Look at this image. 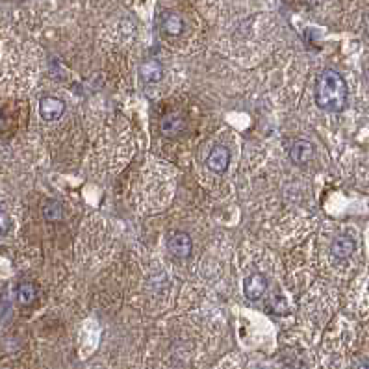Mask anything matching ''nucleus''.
Listing matches in <instances>:
<instances>
[{
  "mask_svg": "<svg viewBox=\"0 0 369 369\" xmlns=\"http://www.w3.org/2000/svg\"><path fill=\"white\" fill-rule=\"evenodd\" d=\"M314 99H316V104L321 108L323 112H341L347 106V99H349V90H347L343 77L334 71V69H325L317 77Z\"/></svg>",
  "mask_w": 369,
  "mask_h": 369,
  "instance_id": "1",
  "label": "nucleus"
},
{
  "mask_svg": "<svg viewBox=\"0 0 369 369\" xmlns=\"http://www.w3.org/2000/svg\"><path fill=\"white\" fill-rule=\"evenodd\" d=\"M184 128V119L180 117L179 113H171V115H166L163 121H161V132L166 134V136L173 137L179 136L180 132Z\"/></svg>",
  "mask_w": 369,
  "mask_h": 369,
  "instance_id": "10",
  "label": "nucleus"
},
{
  "mask_svg": "<svg viewBox=\"0 0 369 369\" xmlns=\"http://www.w3.org/2000/svg\"><path fill=\"white\" fill-rule=\"evenodd\" d=\"M266 292H268V279H266V275L252 273L245 279L243 293L247 299L258 301V299H262L266 295Z\"/></svg>",
  "mask_w": 369,
  "mask_h": 369,
  "instance_id": "5",
  "label": "nucleus"
},
{
  "mask_svg": "<svg viewBox=\"0 0 369 369\" xmlns=\"http://www.w3.org/2000/svg\"><path fill=\"white\" fill-rule=\"evenodd\" d=\"M139 77L145 83H158L163 78V66L158 60H147L139 66Z\"/></svg>",
  "mask_w": 369,
  "mask_h": 369,
  "instance_id": "7",
  "label": "nucleus"
},
{
  "mask_svg": "<svg viewBox=\"0 0 369 369\" xmlns=\"http://www.w3.org/2000/svg\"><path fill=\"white\" fill-rule=\"evenodd\" d=\"M314 145L310 143L308 139H295L290 147V158L295 166H306L314 160Z\"/></svg>",
  "mask_w": 369,
  "mask_h": 369,
  "instance_id": "6",
  "label": "nucleus"
},
{
  "mask_svg": "<svg viewBox=\"0 0 369 369\" xmlns=\"http://www.w3.org/2000/svg\"><path fill=\"white\" fill-rule=\"evenodd\" d=\"M167 249L173 255L174 258L179 260H186L190 258L191 250H193V241H191V236L188 232H182V230H177L169 236V241H167Z\"/></svg>",
  "mask_w": 369,
  "mask_h": 369,
  "instance_id": "2",
  "label": "nucleus"
},
{
  "mask_svg": "<svg viewBox=\"0 0 369 369\" xmlns=\"http://www.w3.org/2000/svg\"><path fill=\"white\" fill-rule=\"evenodd\" d=\"M17 299L19 303L28 306V304H32L37 299V288L32 282H23L17 290Z\"/></svg>",
  "mask_w": 369,
  "mask_h": 369,
  "instance_id": "11",
  "label": "nucleus"
},
{
  "mask_svg": "<svg viewBox=\"0 0 369 369\" xmlns=\"http://www.w3.org/2000/svg\"><path fill=\"white\" fill-rule=\"evenodd\" d=\"M206 166L215 174L226 173V169L230 166V150L226 149L225 145H215L212 152L208 154Z\"/></svg>",
  "mask_w": 369,
  "mask_h": 369,
  "instance_id": "4",
  "label": "nucleus"
},
{
  "mask_svg": "<svg viewBox=\"0 0 369 369\" xmlns=\"http://www.w3.org/2000/svg\"><path fill=\"white\" fill-rule=\"evenodd\" d=\"M39 113H41L43 121L54 123V121L61 119V115L66 113V102L56 97H43L39 101Z\"/></svg>",
  "mask_w": 369,
  "mask_h": 369,
  "instance_id": "3",
  "label": "nucleus"
},
{
  "mask_svg": "<svg viewBox=\"0 0 369 369\" xmlns=\"http://www.w3.org/2000/svg\"><path fill=\"white\" fill-rule=\"evenodd\" d=\"M43 215L45 219L54 223V221H61L63 219V206H61L58 201H48L45 206H43Z\"/></svg>",
  "mask_w": 369,
  "mask_h": 369,
  "instance_id": "12",
  "label": "nucleus"
},
{
  "mask_svg": "<svg viewBox=\"0 0 369 369\" xmlns=\"http://www.w3.org/2000/svg\"><path fill=\"white\" fill-rule=\"evenodd\" d=\"M10 226H12V221H10V215L6 212H2L0 210V236H4L10 230Z\"/></svg>",
  "mask_w": 369,
  "mask_h": 369,
  "instance_id": "13",
  "label": "nucleus"
},
{
  "mask_svg": "<svg viewBox=\"0 0 369 369\" xmlns=\"http://www.w3.org/2000/svg\"><path fill=\"white\" fill-rule=\"evenodd\" d=\"M161 28H163V32L169 34V36H180V34L184 32V21H182L179 13L167 12L163 13V17H161Z\"/></svg>",
  "mask_w": 369,
  "mask_h": 369,
  "instance_id": "9",
  "label": "nucleus"
},
{
  "mask_svg": "<svg viewBox=\"0 0 369 369\" xmlns=\"http://www.w3.org/2000/svg\"><path fill=\"white\" fill-rule=\"evenodd\" d=\"M357 369H369V357H363L358 360Z\"/></svg>",
  "mask_w": 369,
  "mask_h": 369,
  "instance_id": "14",
  "label": "nucleus"
},
{
  "mask_svg": "<svg viewBox=\"0 0 369 369\" xmlns=\"http://www.w3.org/2000/svg\"><path fill=\"white\" fill-rule=\"evenodd\" d=\"M357 249V243H355V239L351 236H338V238L334 239L332 245H330V252H332L334 258H338V260H346L355 252Z\"/></svg>",
  "mask_w": 369,
  "mask_h": 369,
  "instance_id": "8",
  "label": "nucleus"
}]
</instances>
